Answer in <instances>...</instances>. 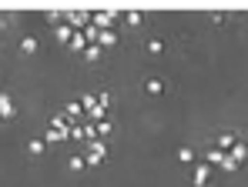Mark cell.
I'll return each mask as SVG.
<instances>
[{"instance_id":"obj_10","label":"cell","mask_w":248,"mask_h":187,"mask_svg":"<svg viewBox=\"0 0 248 187\" xmlns=\"http://www.w3.org/2000/svg\"><path fill=\"white\" fill-rule=\"evenodd\" d=\"M67 167H71V171H74V174H81L84 167H87V157H84V154H74V157H71V160H67Z\"/></svg>"},{"instance_id":"obj_3","label":"cell","mask_w":248,"mask_h":187,"mask_svg":"<svg viewBox=\"0 0 248 187\" xmlns=\"http://www.w3.org/2000/svg\"><path fill=\"white\" fill-rule=\"evenodd\" d=\"M218 147L225 150V154H228L232 147H238V134H235V130H225V134H218Z\"/></svg>"},{"instance_id":"obj_2","label":"cell","mask_w":248,"mask_h":187,"mask_svg":"<svg viewBox=\"0 0 248 187\" xmlns=\"http://www.w3.org/2000/svg\"><path fill=\"white\" fill-rule=\"evenodd\" d=\"M144 94H148V97H161V94H165V80H161V77H148V80H144Z\"/></svg>"},{"instance_id":"obj_6","label":"cell","mask_w":248,"mask_h":187,"mask_svg":"<svg viewBox=\"0 0 248 187\" xmlns=\"http://www.w3.org/2000/svg\"><path fill=\"white\" fill-rule=\"evenodd\" d=\"M44 150H47V144H44L41 137H31V141H27V154H31V157H44Z\"/></svg>"},{"instance_id":"obj_9","label":"cell","mask_w":248,"mask_h":187,"mask_svg":"<svg viewBox=\"0 0 248 187\" xmlns=\"http://www.w3.org/2000/svg\"><path fill=\"white\" fill-rule=\"evenodd\" d=\"M37 47H41L37 37H24V40H20V54H27V57H31V54H37Z\"/></svg>"},{"instance_id":"obj_7","label":"cell","mask_w":248,"mask_h":187,"mask_svg":"<svg viewBox=\"0 0 248 187\" xmlns=\"http://www.w3.org/2000/svg\"><path fill=\"white\" fill-rule=\"evenodd\" d=\"M14 114H17V107H14V101H10L7 94H0V120H3V117H14Z\"/></svg>"},{"instance_id":"obj_12","label":"cell","mask_w":248,"mask_h":187,"mask_svg":"<svg viewBox=\"0 0 248 187\" xmlns=\"http://www.w3.org/2000/svg\"><path fill=\"white\" fill-rule=\"evenodd\" d=\"M205 181H208V167H205V164H202V167H195V184L202 187V184H205Z\"/></svg>"},{"instance_id":"obj_1","label":"cell","mask_w":248,"mask_h":187,"mask_svg":"<svg viewBox=\"0 0 248 187\" xmlns=\"http://www.w3.org/2000/svg\"><path fill=\"white\" fill-rule=\"evenodd\" d=\"M108 160V147L101 144V141H91V147H87V164H104Z\"/></svg>"},{"instance_id":"obj_13","label":"cell","mask_w":248,"mask_h":187,"mask_svg":"<svg viewBox=\"0 0 248 187\" xmlns=\"http://www.w3.org/2000/svg\"><path fill=\"white\" fill-rule=\"evenodd\" d=\"M242 147H245V150H248V137H245V144H242Z\"/></svg>"},{"instance_id":"obj_4","label":"cell","mask_w":248,"mask_h":187,"mask_svg":"<svg viewBox=\"0 0 248 187\" xmlns=\"http://www.w3.org/2000/svg\"><path fill=\"white\" fill-rule=\"evenodd\" d=\"M144 50H148L151 57H161V54H165V37H151L144 43Z\"/></svg>"},{"instance_id":"obj_11","label":"cell","mask_w":248,"mask_h":187,"mask_svg":"<svg viewBox=\"0 0 248 187\" xmlns=\"http://www.w3.org/2000/svg\"><path fill=\"white\" fill-rule=\"evenodd\" d=\"M178 160H181V164H195V150L181 147V150H178Z\"/></svg>"},{"instance_id":"obj_8","label":"cell","mask_w":248,"mask_h":187,"mask_svg":"<svg viewBox=\"0 0 248 187\" xmlns=\"http://www.w3.org/2000/svg\"><path fill=\"white\" fill-rule=\"evenodd\" d=\"M124 24H127V27H141V24H144V14H141V10H127V14H124Z\"/></svg>"},{"instance_id":"obj_5","label":"cell","mask_w":248,"mask_h":187,"mask_svg":"<svg viewBox=\"0 0 248 187\" xmlns=\"http://www.w3.org/2000/svg\"><path fill=\"white\" fill-rule=\"evenodd\" d=\"M104 57V47L101 43H91V47H84V60H91V64H97Z\"/></svg>"}]
</instances>
